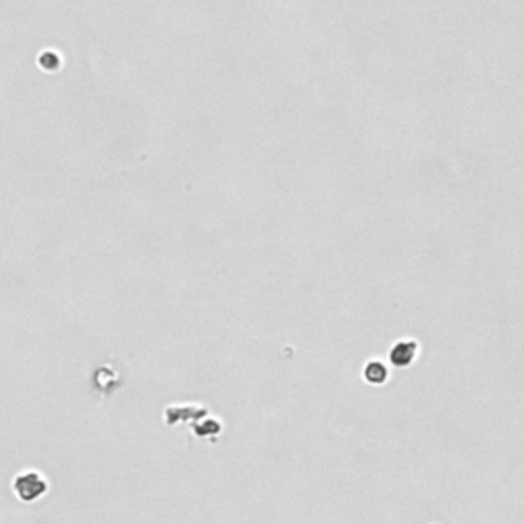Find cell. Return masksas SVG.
<instances>
[{
    "label": "cell",
    "instance_id": "277c9868",
    "mask_svg": "<svg viewBox=\"0 0 524 524\" xmlns=\"http://www.w3.org/2000/svg\"><path fill=\"white\" fill-rule=\"evenodd\" d=\"M222 431V426H220V422L217 420H207L205 424H201V426H195V434L197 436H205V434H215V432Z\"/></svg>",
    "mask_w": 524,
    "mask_h": 524
},
{
    "label": "cell",
    "instance_id": "3957f363",
    "mask_svg": "<svg viewBox=\"0 0 524 524\" xmlns=\"http://www.w3.org/2000/svg\"><path fill=\"white\" fill-rule=\"evenodd\" d=\"M365 379L369 381V383H385L387 381V377H389V371H387V367L381 363V360H369L367 363V367H365Z\"/></svg>",
    "mask_w": 524,
    "mask_h": 524
},
{
    "label": "cell",
    "instance_id": "6da1fadb",
    "mask_svg": "<svg viewBox=\"0 0 524 524\" xmlns=\"http://www.w3.org/2000/svg\"><path fill=\"white\" fill-rule=\"evenodd\" d=\"M15 491L23 502H33L47 491V482L35 471L23 473L15 482Z\"/></svg>",
    "mask_w": 524,
    "mask_h": 524
},
{
    "label": "cell",
    "instance_id": "7a4b0ae2",
    "mask_svg": "<svg viewBox=\"0 0 524 524\" xmlns=\"http://www.w3.org/2000/svg\"><path fill=\"white\" fill-rule=\"evenodd\" d=\"M418 356V342L416 340H399L395 342L389 353V360L395 367H408Z\"/></svg>",
    "mask_w": 524,
    "mask_h": 524
}]
</instances>
